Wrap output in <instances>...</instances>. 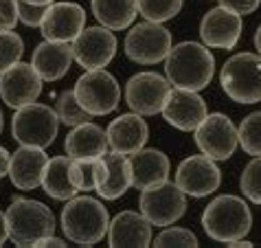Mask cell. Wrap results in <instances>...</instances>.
Wrapping results in <instances>:
<instances>
[{
	"instance_id": "6da1fadb",
	"label": "cell",
	"mask_w": 261,
	"mask_h": 248,
	"mask_svg": "<svg viewBox=\"0 0 261 248\" xmlns=\"http://www.w3.org/2000/svg\"><path fill=\"white\" fill-rule=\"evenodd\" d=\"M165 75L171 86L185 90H204L215 75V57L206 44L200 42H180L171 46L165 60Z\"/></svg>"
},
{
	"instance_id": "7a4b0ae2",
	"label": "cell",
	"mask_w": 261,
	"mask_h": 248,
	"mask_svg": "<svg viewBox=\"0 0 261 248\" xmlns=\"http://www.w3.org/2000/svg\"><path fill=\"white\" fill-rule=\"evenodd\" d=\"M60 222L68 242L90 248L108 235L110 215L101 200L90 198V195H75L66 200Z\"/></svg>"
},
{
	"instance_id": "3957f363",
	"label": "cell",
	"mask_w": 261,
	"mask_h": 248,
	"mask_svg": "<svg viewBox=\"0 0 261 248\" xmlns=\"http://www.w3.org/2000/svg\"><path fill=\"white\" fill-rule=\"evenodd\" d=\"M202 229L215 242L228 244L242 239L252 229L250 207L239 195H217L202 213Z\"/></svg>"
},
{
	"instance_id": "277c9868",
	"label": "cell",
	"mask_w": 261,
	"mask_h": 248,
	"mask_svg": "<svg viewBox=\"0 0 261 248\" xmlns=\"http://www.w3.org/2000/svg\"><path fill=\"white\" fill-rule=\"evenodd\" d=\"M7 213L9 239L18 248H33V244L44 235L55 233V215L44 202L31 198H16Z\"/></svg>"
},
{
	"instance_id": "5b68a950",
	"label": "cell",
	"mask_w": 261,
	"mask_h": 248,
	"mask_svg": "<svg viewBox=\"0 0 261 248\" xmlns=\"http://www.w3.org/2000/svg\"><path fill=\"white\" fill-rule=\"evenodd\" d=\"M220 84L226 97L235 104L250 106L261 101V55L237 53L224 62Z\"/></svg>"
},
{
	"instance_id": "8992f818",
	"label": "cell",
	"mask_w": 261,
	"mask_h": 248,
	"mask_svg": "<svg viewBox=\"0 0 261 248\" xmlns=\"http://www.w3.org/2000/svg\"><path fill=\"white\" fill-rule=\"evenodd\" d=\"M60 132V116L55 108L46 104H27L13 112L11 134L20 145H33V147H48L53 145Z\"/></svg>"
},
{
	"instance_id": "52a82bcc",
	"label": "cell",
	"mask_w": 261,
	"mask_h": 248,
	"mask_svg": "<svg viewBox=\"0 0 261 248\" xmlns=\"http://www.w3.org/2000/svg\"><path fill=\"white\" fill-rule=\"evenodd\" d=\"M72 90L82 108L92 116L110 114L121 104V86L117 77L110 75L106 68L86 70L84 75H79Z\"/></svg>"
},
{
	"instance_id": "ba28073f",
	"label": "cell",
	"mask_w": 261,
	"mask_h": 248,
	"mask_svg": "<svg viewBox=\"0 0 261 248\" xmlns=\"http://www.w3.org/2000/svg\"><path fill=\"white\" fill-rule=\"evenodd\" d=\"M173 46L171 31L158 22H139L129 27L125 35V55L141 66H154L158 62H165Z\"/></svg>"
},
{
	"instance_id": "9c48e42d",
	"label": "cell",
	"mask_w": 261,
	"mask_h": 248,
	"mask_svg": "<svg viewBox=\"0 0 261 248\" xmlns=\"http://www.w3.org/2000/svg\"><path fill=\"white\" fill-rule=\"evenodd\" d=\"M139 209L154 226H169L185 215L187 193L176 182H158L141 191Z\"/></svg>"
},
{
	"instance_id": "30bf717a",
	"label": "cell",
	"mask_w": 261,
	"mask_h": 248,
	"mask_svg": "<svg viewBox=\"0 0 261 248\" xmlns=\"http://www.w3.org/2000/svg\"><path fill=\"white\" fill-rule=\"evenodd\" d=\"M173 88L167 75H158V72H136L127 79L125 84V104L129 110L141 114V116H154L163 112V106L167 101V94Z\"/></svg>"
},
{
	"instance_id": "8fae6325",
	"label": "cell",
	"mask_w": 261,
	"mask_h": 248,
	"mask_svg": "<svg viewBox=\"0 0 261 248\" xmlns=\"http://www.w3.org/2000/svg\"><path fill=\"white\" fill-rule=\"evenodd\" d=\"M195 145L208 158L228 160L239 147L237 126L222 112L206 114V119L195 128Z\"/></svg>"
},
{
	"instance_id": "7c38bea8",
	"label": "cell",
	"mask_w": 261,
	"mask_h": 248,
	"mask_svg": "<svg viewBox=\"0 0 261 248\" xmlns=\"http://www.w3.org/2000/svg\"><path fill=\"white\" fill-rule=\"evenodd\" d=\"M72 55L86 70L106 68L117 55V35L103 24L86 27L72 42Z\"/></svg>"
},
{
	"instance_id": "4fadbf2b",
	"label": "cell",
	"mask_w": 261,
	"mask_h": 248,
	"mask_svg": "<svg viewBox=\"0 0 261 248\" xmlns=\"http://www.w3.org/2000/svg\"><path fill=\"white\" fill-rule=\"evenodd\" d=\"M217 160L206 154L187 156L176 169V185L191 198H206L215 193L222 185V171L215 165Z\"/></svg>"
},
{
	"instance_id": "5bb4252c",
	"label": "cell",
	"mask_w": 261,
	"mask_h": 248,
	"mask_svg": "<svg viewBox=\"0 0 261 248\" xmlns=\"http://www.w3.org/2000/svg\"><path fill=\"white\" fill-rule=\"evenodd\" d=\"M244 31V20L237 11L228 7H213L204 13L200 22V40L208 48L233 51Z\"/></svg>"
},
{
	"instance_id": "9a60e30c",
	"label": "cell",
	"mask_w": 261,
	"mask_h": 248,
	"mask_svg": "<svg viewBox=\"0 0 261 248\" xmlns=\"http://www.w3.org/2000/svg\"><path fill=\"white\" fill-rule=\"evenodd\" d=\"M40 92L42 77L33 68V64L16 62L5 72H0V99L13 110L38 101Z\"/></svg>"
},
{
	"instance_id": "2e32d148",
	"label": "cell",
	"mask_w": 261,
	"mask_h": 248,
	"mask_svg": "<svg viewBox=\"0 0 261 248\" xmlns=\"http://www.w3.org/2000/svg\"><path fill=\"white\" fill-rule=\"evenodd\" d=\"M161 114L165 116V121L169 126L180 130V132H195V128L206 119L208 108L206 101L195 90H185L173 86L169 94H167Z\"/></svg>"
},
{
	"instance_id": "e0dca14e",
	"label": "cell",
	"mask_w": 261,
	"mask_h": 248,
	"mask_svg": "<svg viewBox=\"0 0 261 248\" xmlns=\"http://www.w3.org/2000/svg\"><path fill=\"white\" fill-rule=\"evenodd\" d=\"M147 217L139 211H121L108 226V246L110 248H147L154 242V233Z\"/></svg>"
},
{
	"instance_id": "ac0fdd59",
	"label": "cell",
	"mask_w": 261,
	"mask_h": 248,
	"mask_svg": "<svg viewBox=\"0 0 261 248\" xmlns=\"http://www.w3.org/2000/svg\"><path fill=\"white\" fill-rule=\"evenodd\" d=\"M48 160L50 158L44 152V147L20 145V147L11 154L9 173H7V176H9L11 185L16 189H20V191H33V189L42 187Z\"/></svg>"
},
{
	"instance_id": "d6986e66",
	"label": "cell",
	"mask_w": 261,
	"mask_h": 248,
	"mask_svg": "<svg viewBox=\"0 0 261 248\" xmlns=\"http://www.w3.org/2000/svg\"><path fill=\"white\" fill-rule=\"evenodd\" d=\"M42 35L44 40L53 42H75L77 35L86 29V11L77 3H53L46 11L42 22Z\"/></svg>"
},
{
	"instance_id": "ffe728a7",
	"label": "cell",
	"mask_w": 261,
	"mask_h": 248,
	"mask_svg": "<svg viewBox=\"0 0 261 248\" xmlns=\"http://www.w3.org/2000/svg\"><path fill=\"white\" fill-rule=\"evenodd\" d=\"M106 134L112 152H121L125 156H132L145 147V143L149 138V128L143 121L141 114L127 112L108 123Z\"/></svg>"
},
{
	"instance_id": "44dd1931",
	"label": "cell",
	"mask_w": 261,
	"mask_h": 248,
	"mask_svg": "<svg viewBox=\"0 0 261 248\" xmlns=\"http://www.w3.org/2000/svg\"><path fill=\"white\" fill-rule=\"evenodd\" d=\"M75 62L70 42H53L44 40L35 46L31 64L42 77V82H60L70 70V64Z\"/></svg>"
},
{
	"instance_id": "7402d4cb",
	"label": "cell",
	"mask_w": 261,
	"mask_h": 248,
	"mask_svg": "<svg viewBox=\"0 0 261 248\" xmlns=\"http://www.w3.org/2000/svg\"><path fill=\"white\" fill-rule=\"evenodd\" d=\"M129 169H132V187L143 191L151 185L169 180L171 163L165 152L156 147H143L129 156Z\"/></svg>"
},
{
	"instance_id": "603a6c76",
	"label": "cell",
	"mask_w": 261,
	"mask_h": 248,
	"mask_svg": "<svg viewBox=\"0 0 261 248\" xmlns=\"http://www.w3.org/2000/svg\"><path fill=\"white\" fill-rule=\"evenodd\" d=\"M64 150L70 158H99L110 152L106 130L97 123H82L77 128H70L64 141Z\"/></svg>"
},
{
	"instance_id": "cb8c5ba5",
	"label": "cell",
	"mask_w": 261,
	"mask_h": 248,
	"mask_svg": "<svg viewBox=\"0 0 261 248\" xmlns=\"http://www.w3.org/2000/svg\"><path fill=\"white\" fill-rule=\"evenodd\" d=\"M106 167H108V176L103 180V185L97 189L99 198L103 200H119L121 195L127 193V189L132 187V169H129V156L121 154V152H108L103 154Z\"/></svg>"
},
{
	"instance_id": "d4e9b609",
	"label": "cell",
	"mask_w": 261,
	"mask_h": 248,
	"mask_svg": "<svg viewBox=\"0 0 261 248\" xmlns=\"http://www.w3.org/2000/svg\"><path fill=\"white\" fill-rule=\"evenodd\" d=\"M70 165H72L70 156H53L48 160L44 180H42V189H44V193L50 195L53 200L66 202L79 193L75 182H72Z\"/></svg>"
},
{
	"instance_id": "484cf974",
	"label": "cell",
	"mask_w": 261,
	"mask_h": 248,
	"mask_svg": "<svg viewBox=\"0 0 261 248\" xmlns=\"http://www.w3.org/2000/svg\"><path fill=\"white\" fill-rule=\"evenodd\" d=\"M97 22L112 31H123L139 16V0H90Z\"/></svg>"
},
{
	"instance_id": "4316f807",
	"label": "cell",
	"mask_w": 261,
	"mask_h": 248,
	"mask_svg": "<svg viewBox=\"0 0 261 248\" xmlns=\"http://www.w3.org/2000/svg\"><path fill=\"white\" fill-rule=\"evenodd\" d=\"M70 173H72V182H75L77 191H97L103 185V180L108 176V167L103 156L99 158H72L70 165Z\"/></svg>"
},
{
	"instance_id": "83f0119b",
	"label": "cell",
	"mask_w": 261,
	"mask_h": 248,
	"mask_svg": "<svg viewBox=\"0 0 261 248\" xmlns=\"http://www.w3.org/2000/svg\"><path fill=\"white\" fill-rule=\"evenodd\" d=\"M55 112L60 116V123H64V126H68V128H77V126H82V123H88L95 119L90 112H86L82 108V104L77 101L75 90H62L57 94Z\"/></svg>"
},
{
	"instance_id": "f1b7e54d",
	"label": "cell",
	"mask_w": 261,
	"mask_h": 248,
	"mask_svg": "<svg viewBox=\"0 0 261 248\" xmlns=\"http://www.w3.org/2000/svg\"><path fill=\"white\" fill-rule=\"evenodd\" d=\"M185 0H139V13L149 22L163 24L182 11Z\"/></svg>"
},
{
	"instance_id": "f546056e",
	"label": "cell",
	"mask_w": 261,
	"mask_h": 248,
	"mask_svg": "<svg viewBox=\"0 0 261 248\" xmlns=\"http://www.w3.org/2000/svg\"><path fill=\"white\" fill-rule=\"evenodd\" d=\"M239 147L248 156H261V110L250 112L239 123Z\"/></svg>"
},
{
	"instance_id": "4dcf8cb0",
	"label": "cell",
	"mask_w": 261,
	"mask_h": 248,
	"mask_svg": "<svg viewBox=\"0 0 261 248\" xmlns=\"http://www.w3.org/2000/svg\"><path fill=\"white\" fill-rule=\"evenodd\" d=\"M151 246H156V248H198L200 242L193 231L169 224L158 233L156 239L151 242Z\"/></svg>"
},
{
	"instance_id": "1f68e13d",
	"label": "cell",
	"mask_w": 261,
	"mask_h": 248,
	"mask_svg": "<svg viewBox=\"0 0 261 248\" xmlns=\"http://www.w3.org/2000/svg\"><path fill=\"white\" fill-rule=\"evenodd\" d=\"M24 42L13 29H0V72H5L16 62H22Z\"/></svg>"
},
{
	"instance_id": "d6a6232c",
	"label": "cell",
	"mask_w": 261,
	"mask_h": 248,
	"mask_svg": "<svg viewBox=\"0 0 261 248\" xmlns=\"http://www.w3.org/2000/svg\"><path fill=\"white\" fill-rule=\"evenodd\" d=\"M239 189L246 200L261 204V156H255L244 167L242 176H239Z\"/></svg>"
},
{
	"instance_id": "836d02e7",
	"label": "cell",
	"mask_w": 261,
	"mask_h": 248,
	"mask_svg": "<svg viewBox=\"0 0 261 248\" xmlns=\"http://www.w3.org/2000/svg\"><path fill=\"white\" fill-rule=\"evenodd\" d=\"M50 7V5H48ZM46 5H31L27 0H18V18L27 27H42L48 11Z\"/></svg>"
},
{
	"instance_id": "e575fe53",
	"label": "cell",
	"mask_w": 261,
	"mask_h": 248,
	"mask_svg": "<svg viewBox=\"0 0 261 248\" xmlns=\"http://www.w3.org/2000/svg\"><path fill=\"white\" fill-rule=\"evenodd\" d=\"M18 22V0H0V29H16Z\"/></svg>"
},
{
	"instance_id": "d590c367",
	"label": "cell",
	"mask_w": 261,
	"mask_h": 248,
	"mask_svg": "<svg viewBox=\"0 0 261 248\" xmlns=\"http://www.w3.org/2000/svg\"><path fill=\"white\" fill-rule=\"evenodd\" d=\"M220 5L237 11L239 16H250V13H255L259 9L261 0H220Z\"/></svg>"
},
{
	"instance_id": "8d00e7d4",
	"label": "cell",
	"mask_w": 261,
	"mask_h": 248,
	"mask_svg": "<svg viewBox=\"0 0 261 248\" xmlns=\"http://www.w3.org/2000/svg\"><path fill=\"white\" fill-rule=\"evenodd\" d=\"M48 246H50V248H64V246H66V242H64L62 237H57L55 233H53V235H44V237H40L38 242L33 244V248H48Z\"/></svg>"
},
{
	"instance_id": "74e56055",
	"label": "cell",
	"mask_w": 261,
	"mask_h": 248,
	"mask_svg": "<svg viewBox=\"0 0 261 248\" xmlns=\"http://www.w3.org/2000/svg\"><path fill=\"white\" fill-rule=\"evenodd\" d=\"M9 163H11V154L0 145V178H5L9 173Z\"/></svg>"
},
{
	"instance_id": "f35d334b",
	"label": "cell",
	"mask_w": 261,
	"mask_h": 248,
	"mask_svg": "<svg viewBox=\"0 0 261 248\" xmlns=\"http://www.w3.org/2000/svg\"><path fill=\"white\" fill-rule=\"evenodd\" d=\"M9 239V226H7V213L0 211V246Z\"/></svg>"
},
{
	"instance_id": "ab89813d",
	"label": "cell",
	"mask_w": 261,
	"mask_h": 248,
	"mask_svg": "<svg viewBox=\"0 0 261 248\" xmlns=\"http://www.w3.org/2000/svg\"><path fill=\"white\" fill-rule=\"evenodd\" d=\"M226 246H230V248H250L252 242H248L246 237H242V239H235V242H228Z\"/></svg>"
},
{
	"instance_id": "60d3db41",
	"label": "cell",
	"mask_w": 261,
	"mask_h": 248,
	"mask_svg": "<svg viewBox=\"0 0 261 248\" xmlns=\"http://www.w3.org/2000/svg\"><path fill=\"white\" fill-rule=\"evenodd\" d=\"M255 48H257V53L261 55V24L257 27V31H255Z\"/></svg>"
},
{
	"instance_id": "b9f144b4",
	"label": "cell",
	"mask_w": 261,
	"mask_h": 248,
	"mask_svg": "<svg viewBox=\"0 0 261 248\" xmlns=\"http://www.w3.org/2000/svg\"><path fill=\"white\" fill-rule=\"evenodd\" d=\"M27 3H31V5H53L55 3V0H27Z\"/></svg>"
},
{
	"instance_id": "7bdbcfd3",
	"label": "cell",
	"mask_w": 261,
	"mask_h": 248,
	"mask_svg": "<svg viewBox=\"0 0 261 248\" xmlns=\"http://www.w3.org/2000/svg\"><path fill=\"white\" fill-rule=\"evenodd\" d=\"M3 128H5V119H3V110H0V134H3Z\"/></svg>"
}]
</instances>
